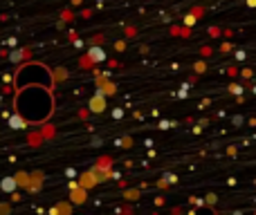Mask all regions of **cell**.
<instances>
[{
  "instance_id": "6",
  "label": "cell",
  "mask_w": 256,
  "mask_h": 215,
  "mask_svg": "<svg viewBox=\"0 0 256 215\" xmlns=\"http://www.w3.org/2000/svg\"><path fill=\"white\" fill-rule=\"evenodd\" d=\"M86 200H88V191H84L81 186H76V189L70 191V204L72 207H81V204H86Z\"/></svg>"
},
{
  "instance_id": "8",
  "label": "cell",
  "mask_w": 256,
  "mask_h": 215,
  "mask_svg": "<svg viewBox=\"0 0 256 215\" xmlns=\"http://www.w3.org/2000/svg\"><path fill=\"white\" fill-rule=\"evenodd\" d=\"M0 189H2L4 193L12 195V193H16V191H18V184H16V180H14V177H4V180L0 182Z\"/></svg>"
},
{
  "instance_id": "15",
  "label": "cell",
  "mask_w": 256,
  "mask_h": 215,
  "mask_svg": "<svg viewBox=\"0 0 256 215\" xmlns=\"http://www.w3.org/2000/svg\"><path fill=\"white\" fill-rule=\"evenodd\" d=\"M124 198L128 200V202H132V200H137V198H140V191H137V189H128L126 193H124Z\"/></svg>"
},
{
  "instance_id": "33",
  "label": "cell",
  "mask_w": 256,
  "mask_h": 215,
  "mask_svg": "<svg viewBox=\"0 0 256 215\" xmlns=\"http://www.w3.org/2000/svg\"><path fill=\"white\" fill-rule=\"evenodd\" d=\"M81 2H84V0H72V4H81Z\"/></svg>"
},
{
  "instance_id": "14",
  "label": "cell",
  "mask_w": 256,
  "mask_h": 215,
  "mask_svg": "<svg viewBox=\"0 0 256 215\" xmlns=\"http://www.w3.org/2000/svg\"><path fill=\"white\" fill-rule=\"evenodd\" d=\"M115 146H122V148H130V146H132V137H122V139L115 141Z\"/></svg>"
},
{
  "instance_id": "16",
  "label": "cell",
  "mask_w": 256,
  "mask_h": 215,
  "mask_svg": "<svg viewBox=\"0 0 256 215\" xmlns=\"http://www.w3.org/2000/svg\"><path fill=\"white\" fill-rule=\"evenodd\" d=\"M184 25H186V29L196 25V13H186V16H184Z\"/></svg>"
},
{
  "instance_id": "34",
  "label": "cell",
  "mask_w": 256,
  "mask_h": 215,
  "mask_svg": "<svg viewBox=\"0 0 256 215\" xmlns=\"http://www.w3.org/2000/svg\"><path fill=\"white\" fill-rule=\"evenodd\" d=\"M186 215H196V209H191V211H189V213H186Z\"/></svg>"
},
{
  "instance_id": "2",
  "label": "cell",
  "mask_w": 256,
  "mask_h": 215,
  "mask_svg": "<svg viewBox=\"0 0 256 215\" xmlns=\"http://www.w3.org/2000/svg\"><path fill=\"white\" fill-rule=\"evenodd\" d=\"M12 85H14V90L27 88V85H40V88L54 90V88H56V81H54V72L50 70L45 63L27 61V63H20V65H18V70L14 72Z\"/></svg>"
},
{
  "instance_id": "1",
  "label": "cell",
  "mask_w": 256,
  "mask_h": 215,
  "mask_svg": "<svg viewBox=\"0 0 256 215\" xmlns=\"http://www.w3.org/2000/svg\"><path fill=\"white\" fill-rule=\"evenodd\" d=\"M56 99L54 90L40 88V85H27V88L14 90V112L27 123V126H43L52 119Z\"/></svg>"
},
{
  "instance_id": "22",
  "label": "cell",
  "mask_w": 256,
  "mask_h": 215,
  "mask_svg": "<svg viewBox=\"0 0 256 215\" xmlns=\"http://www.w3.org/2000/svg\"><path fill=\"white\" fill-rule=\"evenodd\" d=\"M194 70H196V72H198V74H202V72H204V70H207V65H204V63H202V61H198V63H196V65H194Z\"/></svg>"
},
{
  "instance_id": "29",
  "label": "cell",
  "mask_w": 256,
  "mask_h": 215,
  "mask_svg": "<svg viewBox=\"0 0 256 215\" xmlns=\"http://www.w3.org/2000/svg\"><path fill=\"white\" fill-rule=\"evenodd\" d=\"M126 47V43H124V40H120V43H115V49H117V52H122V49H124Z\"/></svg>"
},
{
  "instance_id": "23",
  "label": "cell",
  "mask_w": 256,
  "mask_h": 215,
  "mask_svg": "<svg viewBox=\"0 0 256 215\" xmlns=\"http://www.w3.org/2000/svg\"><path fill=\"white\" fill-rule=\"evenodd\" d=\"M12 213V207L9 204H0V215H9Z\"/></svg>"
},
{
  "instance_id": "31",
  "label": "cell",
  "mask_w": 256,
  "mask_h": 215,
  "mask_svg": "<svg viewBox=\"0 0 256 215\" xmlns=\"http://www.w3.org/2000/svg\"><path fill=\"white\" fill-rule=\"evenodd\" d=\"M48 213H50V215H56V207H52V209H50Z\"/></svg>"
},
{
  "instance_id": "35",
  "label": "cell",
  "mask_w": 256,
  "mask_h": 215,
  "mask_svg": "<svg viewBox=\"0 0 256 215\" xmlns=\"http://www.w3.org/2000/svg\"><path fill=\"white\" fill-rule=\"evenodd\" d=\"M0 106H2V94H0Z\"/></svg>"
},
{
  "instance_id": "5",
  "label": "cell",
  "mask_w": 256,
  "mask_h": 215,
  "mask_svg": "<svg viewBox=\"0 0 256 215\" xmlns=\"http://www.w3.org/2000/svg\"><path fill=\"white\" fill-rule=\"evenodd\" d=\"M76 184H79L84 191H88V189H92V186H97L99 180H97V175H94L92 171H88V173H84V175L76 180Z\"/></svg>"
},
{
  "instance_id": "27",
  "label": "cell",
  "mask_w": 256,
  "mask_h": 215,
  "mask_svg": "<svg viewBox=\"0 0 256 215\" xmlns=\"http://www.w3.org/2000/svg\"><path fill=\"white\" fill-rule=\"evenodd\" d=\"M236 61H245V52H243V49H238V52H236Z\"/></svg>"
},
{
  "instance_id": "28",
  "label": "cell",
  "mask_w": 256,
  "mask_h": 215,
  "mask_svg": "<svg viewBox=\"0 0 256 215\" xmlns=\"http://www.w3.org/2000/svg\"><path fill=\"white\" fill-rule=\"evenodd\" d=\"M232 123H234V126H240V123H243V117H232Z\"/></svg>"
},
{
  "instance_id": "3",
  "label": "cell",
  "mask_w": 256,
  "mask_h": 215,
  "mask_svg": "<svg viewBox=\"0 0 256 215\" xmlns=\"http://www.w3.org/2000/svg\"><path fill=\"white\" fill-rule=\"evenodd\" d=\"M43 184H45V175L40 171H36V173H30V182H27V193H38L40 189H43Z\"/></svg>"
},
{
  "instance_id": "19",
  "label": "cell",
  "mask_w": 256,
  "mask_h": 215,
  "mask_svg": "<svg viewBox=\"0 0 256 215\" xmlns=\"http://www.w3.org/2000/svg\"><path fill=\"white\" fill-rule=\"evenodd\" d=\"M214 204H216V195L209 193L207 198H204V207H214Z\"/></svg>"
},
{
  "instance_id": "13",
  "label": "cell",
  "mask_w": 256,
  "mask_h": 215,
  "mask_svg": "<svg viewBox=\"0 0 256 215\" xmlns=\"http://www.w3.org/2000/svg\"><path fill=\"white\" fill-rule=\"evenodd\" d=\"M162 182H164V184H178V175H176V173H164Z\"/></svg>"
},
{
  "instance_id": "25",
  "label": "cell",
  "mask_w": 256,
  "mask_h": 215,
  "mask_svg": "<svg viewBox=\"0 0 256 215\" xmlns=\"http://www.w3.org/2000/svg\"><path fill=\"white\" fill-rule=\"evenodd\" d=\"M171 126H173L171 121H160V123H158V128H160V130H166V128H171Z\"/></svg>"
},
{
  "instance_id": "30",
  "label": "cell",
  "mask_w": 256,
  "mask_h": 215,
  "mask_svg": "<svg viewBox=\"0 0 256 215\" xmlns=\"http://www.w3.org/2000/svg\"><path fill=\"white\" fill-rule=\"evenodd\" d=\"M12 202H20V193H12Z\"/></svg>"
},
{
  "instance_id": "12",
  "label": "cell",
  "mask_w": 256,
  "mask_h": 215,
  "mask_svg": "<svg viewBox=\"0 0 256 215\" xmlns=\"http://www.w3.org/2000/svg\"><path fill=\"white\" fill-rule=\"evenodd\" d=\"M56 215H72V204L70 202H63V204H56Z\"/></svg>"
},
{
  "instance_id": "26",
  "label": "cell",
  "mask_w": 256,
  "mask_h": 215,
  "mask_svg": "<svg viewBox=\"0 0 256 215\" xmlns=\"http://www.w3.org/2000/svg\"><path fill=\"white\" fill-rule=\"evenodd\" d=\"M186 94H189V85H184V88L178 92V97H186Z\"/></svg>"
},
{
  "instance_id": "9",
  "label": "cell",
  "mask_w": 256,
  "mask_h": 215,
  "mask_svg": "<svg viewBox=\"0 0 256 215\" xmlns=\"http://www.w3.org/2000/svg\"><path fill=\"white\" fill-rule=\"evenodd\" d=\"M90 58H92V61L94 63H102V61H106V52H104V49L102 47H99V45H97V47H90Z\"/></svg>"
},
{
  "instance_id": "10",
  "label": "cell",
  "mask_w": 256,
  "mask_h": 215,
  "mask_svg": "<svg viewBox=\"0 0 256 215\" xmlns=\"http://www.w3.org/2000/svg\"><path fill=\"white\" fill-rule=\"evenodd\" d=\"M14 180H16V184H18V189H27V182H30V173L27 171H18L16 175H14Z\"/></svg>"
},
{
  "instance_id": "32",
  "label": "cell",
  "mask_w": 256,
  "mask_h": 215,
  "mask_svg": "<svg viewBox=\"0 0 256 215\" xmlns=\"http://www.w3.org/2000/svg\"><path fill=\"white\" fill-rule=\"evenodd\" d=\"M256 4V0H248V7H254Z\"/></svg>"
},
{
  "instance_id": "24",
  "label": "cell",
  "mask_w": 256,
  "mask_h": 215,
  "mask_svg": "<svg viewBox=\"0 0 256 215\" xmlns=\"http://www.w3.org/2000/svg\"><path fill=\"white\" fill-rule=\"evenodd\" d=\"M240 74H243V79H252L254 70H250V67H245V70H243V72H240Z\"/></svg>"
},
{
  "instance_id": "11",
  "label": "cell",
  "mask_w": 256,
  "mask_h": 215,
  "mask_svg": "<svg viewBox=\"0 0 256 215\" xmlns=\"http://www.w3.org/2000/svg\"><path fill=\"white\" fill-rule=\"evenodd\" d=\"M27 54H30V52H27V49H16V52H12V54H9V61H12V63H20L22 58L27 56Z\"/></svg>"
},
{
  "instance_id": "20",
  "label": "cell",
  "mask_w": 256,
  "mask_h": 215,
  "mask_svg": "<svg viewBox=\"0 0 256 215\" xmlns=\"http://www.w3.org/2000/svg\"><path fill=\"white\" fill-rule=\"evenodd\" d=\"M66 177H68V180H74V177H76V168L68 166V168H66Z\"/></svg>"
},
{
  "instance_id": "18",
  "label": "cell",
  "mask_w": 256,
  "mask_h": 215,
  "mask_svg": "<svg viewBox=\"0 0 256 215\" xmlns=\"http://www.w3.org/2000/svg\"><path fill=\"white\" fill-rule=\"evenodd\" d=\"M230 92L236 94V97H240V94H243V88H240L238 83H232V85H230Z\"/></svg>"
},
{
  "instance_id": "4",
  "label": "cell",
  "mask_w": 256,
  "mask_h": 215,
  "mask_svg": "<svg viewBox=\"0 0 256 215\" xmlns=\"http://www.w3.org/2000/svg\"><path fill=\"white\" fill-rule=\"evenodd\" d=\"M88 108H90V112L102 114L104 110H106V97H104L102 92H94L92 97H90V101H88Z\"/></svg>"
},
{
  "instance_id": "21",
  "label": "cell",
  "mask_w": 256,
  "mask_h": 215,
  "mask_svg": "<svg viewBox=\"0 0 256 215\" xmlns=\"http://www.w3.org/2000/svg\"><path fill=\"white\" fill-rule=\"evenodd\" d=\"M122 117H124V110H122V108H112V119H117V121H120Z\"/></svg>"
},
{
  "instance_id": "17",
  "label": "cell",
  "mask_w": 256,
  "mask_h": 215,
  "mask_svg": "<svg viewBox=\"0 0 256 215\" xmlns=\"http://www.w3.org/2000/svg\"><path fill=\"white\" fill-rule=\"evenodd\" d=\"M196 215H216L212 207H200V211H196Z\"/></svg>"
},
{
  "instance_id": "7",
  "label": "cell",
  "mask_w": 256,
  "mask_h": 215,
  "mask_svg": "<svg viewBox=\"0 0 256 215\" xmlns=\"http://www.w3.org/2000/svg\"><path fill=\"white\" fill-rule=\"evenodd\" d=\"M4 119H7V126L12 128V130H25V128H30V126H27L25 121H22L20 117H18L16 112H9V114H7V117H4Z\"/></svg>"
}]
</instances>
